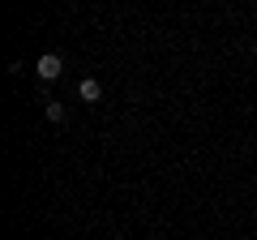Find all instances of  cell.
Segmentation results:
<instances>
[{
	"mask_svg": "<svg viewBox=\"0 0 257 240\" xmlns=\"http://www.w3.org/2000/svg\"><path fill=\"white\" fill-rule=\"evenodd\" d=\"M60 56H43V60H39V65H35V73L39 77H43V82H52V77H60Z\"/></svg>",
	"mask_w": 257,
	"mask_h": 240,
	"instance_id": "cell-1",
	"label": "cell"
},
{
	"mask_svg": "<svg viewBox=\"0 0 257 240\" xmlns=\"http://www.w3.org/2000/svg\"><path fill=\"white\" fill-rule=\"evenodd\" d=\"M253 52H257V43H253Z\"/></svg>",
	"mask_w": 257,
	"mask_h": 240,
	"instance_id": "cell-4",
	"label": "cell"
},
{
	"mask_svg": "<svg viewBox=\"0 0 257 240\" xmlns=\"http://www.w3.org/2000/svg\"><path fill=\"white\" fill-rule=\"evenodd\" d=\"M77 90H82V99H90V103H99V94H103V86H99V82H90V77H86V82L77 86Z\"/></svg>",
	"mask_w": 257,
	"mask_h": 240,
	"instance_id": "cell-2",
	"label": "cell"
},
{
	"mask_svg": "<svg viewBox=\"0 0 257 240\" xmlns=\"http://www.w3.org/2000/svg\"><path fill=\"white\" fill-rule=\"evenodd\" d=\"M47 120H52V125H64V107L60 103H47Z\"/></svg>",
	"mask_w": 257,
	"mask_h": 240,
	"instance_id": "cell-3",
	"label": "cell"
}]
</instances>
